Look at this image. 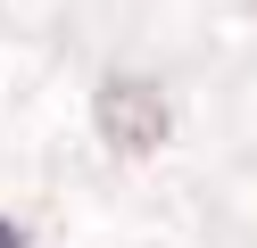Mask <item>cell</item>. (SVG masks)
Instances as JSON below:
<instances>
[{"mask_svg":"<svg viewBox=\"0 0 257 248\" xmlns=\"http://www.w3.org/2000/svg\"><path fill=\"white\" fill-rule=\"evenodd\" d=\"M100 132H108L116 149H158V141H166V108H158V91L116 75V83L100 91Z\"/></svg>","mask_w":257,"mask_h":248,"instance_id":"6da1fadb","label":"cell"},{"mask_svg":"<svg viewBox=\"0 0 257 248\" xmlns=\"http://www.w3.org/2000/svg\"><path fill=\"white\" fill-rule=\"evenodd\" d=\"M0 248H25V231H17V223H9V215H0Z\"/></svg>","mask_w":257,"mask_h":248,"instance_id":"7a4b0ae2","label":"cell"}]
</instances>
